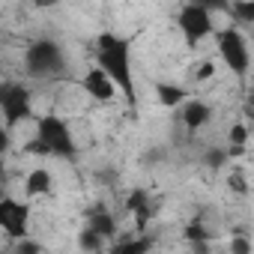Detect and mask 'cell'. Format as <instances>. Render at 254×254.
I'll list each match as a JSON object with an SVG mask.
<instances>
[{"label": "cell", "instance_id": "obj_9", "mask_svg": "<svg viewBox=\"0 0 254 254\" xmlns=\"http://www.w3.org/2000/svg\"><path fill=\"white\" fill-rule=\"evenodd\" d=\"M180 120H183V126L189 132H200L212 120V108L206 102H200V99H186L180 105Z\"/></svg>", "mask_w": 254, "mask_h": 254}, {"label": "cell", "instance_id": "obj_2", "mask_svg": "<svg viewBox=\"0 0 254 254\" xmlns=\"http://www.w3.org/2000/svg\"><path fill=\"white\" fill-rule=\"evenodd\" d=\"M36 138L45 144L48 159H66V162H72L75 153H78L72 126L63 117H57V114H42L36 120Z\"/></svg>", "mask_w": 254, "mask_h": 254}, {"label": "cell", "instance_id": "obj_20", "mask_svg": "<svg viewBox=\"0 0 254 254\" xmlns=\"http://www.w3.org/2000/svg\"><path fill=\"white\" fill-rule=\"evenodd\" d=\"M186 236H189V239H206V230H203L200 221H191V224L186 227Z\"/></svg>", "mask_w": 254, "mask_h": 254}, {"label": "cell", "instance_id": "obj_15", "mask_svg": "<svg viewBox=\"0 0 254 254\" xmlns=\"http://www.w3.org/2000/svg\"><path fill=\"white\" fill-rule=\"evenodd\" d=\"M150 248H153V239H129V242L114 245V251H123V254H144Z\"/></svg>", "mask_w": 254, "mask_h": 254}, {"label": "cell", "instance_id": "obj_16", "mask_svg": "<svg viewBox=\"0 0 254 254\" xmlns=\"http://www.w3.org/2000/svg\"><path fill=\"white\" fill-rule=\"evenodd\" d=\"M78 245L81 248H87V251H99L102 245H105V239L96 233V230H90V227H84V233H81V239H78Z\"/></svg>", "mask_w": 254, "mask_h": 254}, {"label": "cell", "instance_id": "obj_23", "mask_svg": "<svg viewBox=\"0 0 254 254\" xmlns=\"http://www.w3.org/2000/svg\"><path fill=\"white\" fill-rule=\"evenodd\" d=\"M251 251V242L248 239H233L230 242V254H248Z\"/></svg>", "mask_w": 254, "mask_h": 254}, {"label": "cell", "instance_id": "obj_5", "mask_svg": "<svg viewBox=\"0 0 254 254\" xmlns=\"http://www.w3.org/2000/svg\"><path fill=\"white\" fill-rule=\"evenodd\" d=\"M24 69L30 78H54L63 72V48L54 42V39H39L27 48V57H24Z\"/></svg>", "mask_w": 254, "mask_h": 254}, {"label": "cell", "instance_id": "obj_19", "mask_svg": "<svg viewBox=\"0 0 254 254\" xmlns=\"http://www.w3.org/2000/svg\"><path fill=\"white\" fill-rule=\"evenodd\" d=\"M9 144H12V138H9V126L0 120V156H3L6 150H9Z\"/></svg>", "mask_w": 254, "mask_h": 254}, {"label": "cell", "instance_id": "obj_22", "mask_svg": "<svg viewBox=\"0 0 254 254\" xmlns=\"http://www.w3.org/2000/svg\"><path fill=\"white\" fill-rule=\"evenodd\" d=\"M206 159H209V165H212V168H221V165H224V159H230V156H227V150H212Z\"/></svg>", "mask_w": 254, "mask_h": 254}, {"label": "cell", "instance_id": "obj_1", "mask_svg": "<svg viewBox=\"0 0 254 254\" xmlns=\"http://www.w3.org/2000/svg\"><path fill=\"white\" fill-rule=\"evenodd\" d=\"M96 66L114 81L117 93L135 105L138 90H135V75H132V42L117 33H102L96 42Z\"/></svg>", "mask_w": 254, "mask_h": 254}, {"label": "cell", "instance_id": "obj_10", "mask_svg": "<svg viewBox=\"0 0 254 254\" xmlns=\"http://www.w3.org/2000/svg\"><path fill=\"white\" fill-rule=\"evenodd\" d=\"M51 189H54V177H51L48 168H33V171L24 177V191H27V197H45Z\"/></svg>", "mask_w": 254, "mask_h": 254}, {"label": "cell", "instance_id": "obj_6", "mask_svg": "<svg viewBox=\"0 0 254 254\" xmlns=\"http://www.w3.org/2000/svg\"><path fill=\"white\" fill-rule=\"evenodd\" d=\"M177 24H180V30H183V36H186L189 45H197V42H203L206 36L215 33V15L206 12V9H200V6H194V3H186L180 9Z\"/></svg>", "mask_w": 254, "mask_h": 254}, {"label": "cell", "instance_id": "obj_14", "mask_svg": "<svg viewBox=\"0 0 254 254\" xmlns=\"http://www.w3.org/2000/svg\"><path fill=\"white\" fill-rule=\"evenodd\" d=\"M126 203H129V209H132V212H135V215H138L141 221H144V218L150 215V194H147L144 189L132 191V194H129V200H126Z\"/></svg>", "mask_w": 254, "mask_h": 254}, {"label": "cell", "instance_id": "obj_3", "mask_svg": "<svg viewBox=\"0 0 254 254\" xmlns=\"http://www.w3.org/2000/svg\"><path fill=\"white\" fill-rule=\"evenodd\" d=\"M212 36H215V48H218L221 63H224L236 78H245L248 69H251V51H248L245 33H242L236 24H230L227 30H215Z\"/></svg>", "mask_w": 254, "mask_h": 254}, {"label": "cell", "instance_id": "obj_13", "mask_svg": "<svg viewBox=\"0 0 254 254\" xmlns=\"http://www.w3.org/2000/svg\"><path fill=\"white\" fill-rule=\"evenodd\" d=\"M227 12L233 15V21L248 24V21H254V0H230Z\"/></svg>", "mask_w": 254, "mask_h": 254}, {"label": "cell", "instance_id": "obj_4", "mask_svg": "<svg viewBox=\"0 0 254 254\" xmlns=\"http://www.w3.org/2000/svg\"><path fill=\"white\" fill-rule=\"evenodd\" d=\"M0 117L9 129L33 117V93L21 81H0Z\"/></svg>", "mask_w": 254, "mask_h": 254}, {"label": "cell", "instance_id": "obj_12", "mask_svg": "<svg viewBox=\"0 0 254 254\" xmlns=\"http://www.w3.org/2000/svg\"><path fill=\"white\" fill-rule=\"evenodd\" d=\"M87 227H90V230H96L102 239H111V236L117 233V218H114L111 212H105V209H96V212H90Z\"/></svg>", "mask_w": 254, "mask_h": 254}, {"label": "cell", "instance_id": "obj_24", "mask_svg": "<svg viewBox=\"0 0 254 254\" xmlns=\"http://www.w3.org/2000/svg\"><path fill=\"white\" fill-rule=\"evenodd\" d=\"M30 3H33V6H39V9H48V6H54V3H57V0H30Z\"/></svg>", "mask_w": 254, "mask_h": 254}, {"label": "cell", "instance_id": "obj_18", "mask_svg": "<svg viewBox=\"0 0 254 254\" xmlns=\"http://www.w3.org/2000/svg\"><path fill=\"white\" fill-rule=\"evenodd\" d=\"M245 144H248V126L233 123L230 126V147H245Z\"/></svg>", "mask_w": 254, "mask_h": 254}, {"label": "cell", "instance_id": "obj_8", "mask_svg": "<svg viewBox=\"0 0 254 254\" xmlns=\"http://www.w3.org/2000/svg\"><path fill=\"white\" fill-rule=\"evenodd\" d=\"M81 90H84L90 99H96V102H114V99H117V87H114V81H111L99 66H93V69L84 72V78H81Z\"/></svg>", "mask_w": 254, "mask_h": 254}, {"label": "cell", "instance_id": "obj_17", "mask_svg": "<svg viewBox=\"0 0 254 254\" xmlns=\"http://www.w3.org/2000/svg\"><path fill=\"white\" fill-rule=\"evenodd\" d=\"M189 3H194V6H200V9H206V12L218 15V12H227L230 0H189Z\"/></svg>", "mask_w": 254, "mask_h": 254}, {"label": "cell", "instance_id": "obj_7", "mask_svg": "<svg viewBox=\"0 0 254 254\" xmlns=\"http://www.w3.org/2000/svg\"><path fill=\"white\" fill-rule=\"evenodd\" d=\"M0 230L12 239H24L30 233V203L0 197Z\"/></svg>", "mask_w": 254, "mask_h": 254}, {"label": "cell", "instance_id": "obj_11", "mask_svg": "<svg viewBox=\"0 0 254 254\" xmlns=\"http://www.w3.org/2000/svg\"><path fill=\"white\" fill-rule=\"evenodd\" d=\"M156 99H159V105H162L165 111H174V108H180V105L189 99V90H186L183 84H171V81H165V84L156 87Z\"/></svg>", "mask_w": 254, "mask_h": 254}, {"label": "cell", "instance_id": "obj_21", "mask_svg": "<svg viewBox=\"0 0 254 254\" xmlns=\"http://www.w3.org/2000/svg\"><path fill=\"white\" fill-rule=\"evenodd\" d=\"M212 75H215V63L206 60V63L197 66V81H206V78H212Z\"/></svg>", "mask_w": 254, "mask_h": 254}]
</instances>
